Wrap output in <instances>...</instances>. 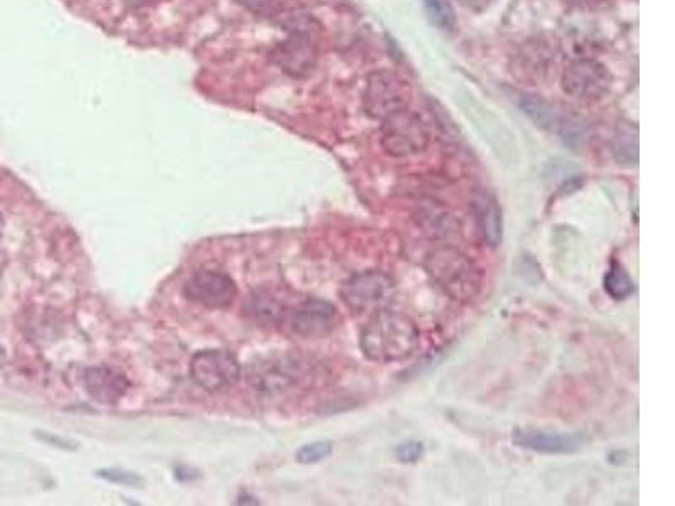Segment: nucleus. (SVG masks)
Wrapping results in <instances>:
<instances>
[{"instance_id":"8","label":"nucleus","mask_w":675,"mask_h":506,"mask_svg":"<svg viewBox=\"0 0 675 506\" xmlns=\"http://www.w3.org/2000/svg\"><path fill=\"white\" fill-rule=\"evenodd\" d=\"M318 36L292 33L287 39L276 44L270 51L269 58L279 70L292 78H304L314 70L318 63Z\"/></svg>"},{"instance_id":"18","label":"nucleus","mask_w":675,"mask_h":506,"mask_svg":"<svg viewBox=\"0 0 675 506\" xmlns=\"http://www.w3.org/2000/svg\"><path fill=\"white\" fill-rule=\"evenodd\" d=\"M419 223H421L424 232L429 233L432 237H446L449 233L456 232V223H454L453 216L449 215L448 211L441 208L439 205L424 206L419 210Z\"/></svg>"},{"instance_id":"4","label":"nucleus","mask_w":675,"mask_h":506,"mask_svg":"<svg viewBox=\"0 0 675 506\" xmlns=\"http://www.w3.org/2000/svg\"><path fill=\"white\" fill-rule=\"evenodd\" d=\"M431 142L427 125L409 108L382 119V147L392 157H411L426 151Z\"/></svg>"},{"instance_id":"19","label":"nucleus","mask_w":675,"mask_h":506,"mask_svg":"<svg viewBox=\"0 0 675 506\" xmlns=\"http://www.w3.org/2000/svg\"><path fill=\"white\" fill-rule=\"evenodd\" d=\"M605 291L615 301H625L627 297L632 296L633 292L637 291V286H635L630 274L616 260L611 262L610 269L606 272Z\"/></svg>"},{"instance_id":"29","label":"nucleus","mask_w":675,"mask_h":506,"mask_svg":"<svg viewBox=\"0 0 675 506\" xmlns=\"http://www.w3.org/2000/svg\"><path fill=\"white\" fill-rule=\"evenodd\" d=\"M4 363H6V351L0 346V370L4 367Z\"/></svg>"},{"instance_id":"28","label":"nucleus","mask_w":675,"mask_h":506,"mask_svg":"<svg viewBox=\"0 0 675 506\" xmlns=\"http://www.w3.org/2000/svg\"><path fill=\"white\" fill-rule=\"evenodd\" d=\"M569 6L583 7V9H598L610 4L611 0H566Z\"/></svg>"},{"instance_id":"9","label":"nucleus","mask_w":675,"mask_h":506,"mask_svg":"<svg viewBox=\"0 0 675 506\" xmlns=\"http://www.w3.org/2000/svg\"><path fill=\"white\" fill-rule=\"evenodd\" d=\"M557 51L549 41L530 39L515 53L512 75L525 85H542L556 71Z\"/></svg>"},{"instance_id":"3","label":"nucleus","mask_w":675,"mask_h":506,"mask_svg":"<svg viewBox=\"0 0 675 506\" xmlns=\"http://www.w3.org/2000/svg\"><path fill=\"white\" fill-rule=\"evenodd\" d=\"M340 296L353 313L375 314L394 301V280L382 270H363L345 280Z\"/></svg>"},{"instance_id":"5","label":"nucleus","mask_w":675,"mask_h":506,"mask_svg":"<svg viewBox=\"0 0 675 506\" xmlns=\"http://www.w3.org/2000/svg\"><path fill=\"white\" fill-rule=\"evenodd\" d=\"M411 100V85L399 73L382 70L368 76L363 108L372 119L382 120L387 115L404 110Z\"/></svg>"},{"instance_id":"21","label":"nucleus","mask_w":675,"mask_h":506,"mask_svg":"<svg viewBox=\"0 0 675 506\" xmlns=\"http://www.w3.org/2000/svg\"><path fill=\"white\" fill-rule=\"evenodd\" d=\"M424 6L436 26L444 31H453L456 27V14L449 0H424Z\"/></svg>"},{"instance_id":"16","label":"nucleus","mask_w":675,"mask_h":506,"mask_svg":"<svg viewBox=\"0 0 675 506\" xmlns=\"http://www.w3.org/2000/svg\"><path fill=\"white\" fill-rule=\"evenodd\" d=\"M297 375H299L297 363H294V361H279L274 365L260 368L257 378H259L260 385L264 390L282 392L296 382Z\"/></svg>"},{"instance_id":"20","label":"nucleus","mask_w":675,"mask_h":506,"mask_svg":"<svg viewBox=\"0 0 675 506\" xmlns=\"http://www.w3.org/2000/svg\"><path fill=\"white\" fill-rule=\"evenodd\" d=\"M613 152L620 164L628 166H637L638 162V137L637 130L633 127H625L616 134L613 142Z\"/></svg>"},{"instance_id":"26","label":"nucleus","mask_w":675,"mask_h":506,"mask_svg":"<svg viewBox=\"0 0 675 506\" xmlns=\"http://www.w3.org/2000/svg\"><path fill=\"white\" fill-rule=\"evenodd\" d=\"M38 437L41 439V441L49 444V446L58 447V449H68V451H75V444H73V442L66 441V439H61V437L53 436V434H46V432H43V434H38Z\"/></svg>"},{"instance_id":"27","label":"nucleus","mask_w":675,"mask_h":506,"mask_svg":"<svg viewBox=\"0 0 675 506\" xmlns=\"http://www.w3.org/2000/svg\"><path fill=\"white\" fill-rule=\"evenodd\" d=\"M495 0H459L461 6L466 7L468 11L471 12H485L486 9H490L493 6Z\"/></svg>"},{"instance_id":"7","label":"nucleus","mask_w":675,"mask_h":506,"mask_svg":"<svg viewBox=\"0 0 675 506\" xmlns=\"http://www.w3.org/2000/svg\"><path fill=\"white\" fill-rule=\"evenodd\" d=\"M189 373L198 387L216 393L232 388L238 382L242 370L230 351L205 350L191 360Z\"/></svg>"},{"instance_id":"10","label":"nucleus","mask_w":675,"mask_h":506,"mask_svg":"<svg viewBox=\"0 0 675 506\" xmlns=\"http://www.w3.org/2000/svg\"><path fill=\"white\" fill-rule=\"evenodd\" d=\"M287 318L292 331L303 338H324L333 333L340 323L335 304L318 297H309L296 304Z\"/></svg>"},{"instance_id":"23","label":"nucleus","mask_w":675,"mask_h":506,"mask_svg":"<svg viewBox=\"0 0 675 506\" xmlns=\"http://www.w3.org/2000/svg\"><path fill=\"white\" fill-rule=\"evenodd\" d=\"M237 2L255 16L265 17V19H277L282 12L286 11L282 0H237Z\"/></svg>"},{"instance_id":"2","label":"nucleus","mask_w":675,"mask_h":506,"mask_svg":"<svg viewBox=\"0 0 675 506\" xmlns=\"http://www.w3.org/2000/svg\"><path fill=\"white\" fill-rule=\"evenodd\" d=\"M432 282L456 302H471L483 286L481 269L465 252L451 245L432 248L424 260Z\"/></svg>"},{"instance_id":"11","label":"nucleus","mask_w":675,"mask_h":506,"mask_svg":"<svg viewBox=\"0 0 675 506\" xmlns=\"http://www.w3.org/2000/svg\"><path fill=\"white\" fill-rule=\"evenodd\" d=\"M184 297L188 301L208 307V309H225L232 306L237 299V286L227 274L218 270H203L193 275L184 284Z\"/></svg>"},{"instance_id":"12","label":"nucleus","mask_w":675,"mask_h":506,"mask_svg":"<svg viewBox=\"0 0 675 506\" xmlns=\"http://www.w3.org/2000/svg\"><path fill=\"white\" fill-rule=\"evenodd\" d=\"M83 385L88 395L102 405H117L129 392V378L119 368L110 365H97L87 368L83 375Z\"/></svg>"},{"instance_id":"25","label":"nucleus","mask_w":675,"mask_h":506,"mask_svg":"<svg viewBox=\"0 0 675 506\" xmlns=\"http://www.w3.org/2000/svg\"><path fill=\"white\" fill-rule=\"evenodd\" d=\"M98 476H102L103 480L119 483V485L137 486L142 483L141 476L120 471V469H103V471H98Z\"/></svg>"},{"instance_id":"17","label":"nucleus","mask_w":675,"mask_h":506,"mask_svg":"<svg viewBox=\"0 0 675 506\" xmlns=\"http://www.w3.org/2000/svg\"><path fill=\"white\" fill-rule=\"evenodd\" d=\"M520 108L524 110L525 114L529 115L530 119L534 120L535 124L542 129L552 130V132L554 130L557 132L562 119H564V115L559 114L551 103L542 100V98L534 97V95L522 98Z\"/></svg>"},{"instance_id":"15","label":"nucleus","mask_w":675,"mask_h":506,"mask_svg":"<svg viewBox=\"0 0 675 506\" xmlns=\"http://www.w3.org/2000/svg\"><path fill=\"white\" fill-rule=\"evenodd\" d=\"M289 307L282 297L269 289H260L250 294L245 304V313L259 324H279L287 318Z\"/></svg>"},{"instance_id":"24","label":"nucleus","mask_w":675,"mask_h":506,"mask_svg":"<svg viewBox=\"0 0 675 506\" xmlns=\"http://www.w3.org/2000/svg\"><path fill=\"white\" fill-rule=\"evenodd\" d=\"M395 456L400 463L414 464L424 456V444L419 441H405L395 447Z\"/></svg>"},{"instance_id":"6","label":"nucleus","mask_w":675,"mask_h":506,"mask_svg":"<svg viewBox=\"0 0 675 506\" xmlns=\"http://www.w3.org/2000/svg\"><path fill=\"white\" fill-rule=\"evenodd\" d=\"M561 85L566 95L579 102H598L610 92L611 75L600 61L578 58L562 71Z\"/></svg>"},{"instance_id":"14","label":"nucleus","mask_w":675,"mask_h":506,"mask_svg":"<svg viewBox=\"0 0 675 506\" xmlns=\"http://www.w3.org/2000/svg\"><path fill=\"white\" fill-rule=\"evenodd\" d=\"M471 211L483 242L498 247L503 240V216L497 198L488 191H478L471 200Z\"/></svg>"},{"instance_id":"1","label":"nucleus","mask_w":675,"mask_h":506,"mask_svg":"<svg viewBox=\"0 0 675 506\" xmlns=\"http://www.w3.org/2000/svg\"><path fill=\"white\" fill-rule=\"evenodd\" d=\"M421 333L417 324L405 314L378 311L360 334V348L375 363H397L417 350Z\"/></svg>"},{"instance_id":"22","label":"nucleus","mask_w":675,"mask_h":506,"mask_svg":"<svg viewBox=\"0 0 675 506\" xmlns=\"http://www.w3.org/2000/svg\"><path fill=\"white\" fill-rule=\"evenodd\" d=\"M333 453V444L330 441H318L306 444L296 453L297 463L316 464L328 459Z\"/></svg>"},{"instance_id":"13","label":"nucleus","mask_w":675,"mask_h":506,"mask_svg":"<svg viewBox=\"0 0 675 506\" xmlns=\"http://www.w3.org/2000/svg\"><path fill=\"white\" fill-rule=\"evenodd\" d=\"M512 441L515 446L542 454L576 453L584 444L583 436L579 434H554L535 429H517Z\"/></svg>"}]
</instances>
